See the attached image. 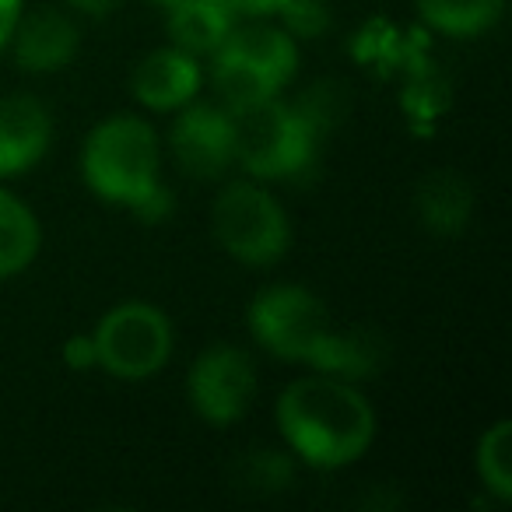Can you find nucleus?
<instances>
[{
  "label": "nucleus",
  "instance_id": "1a4fd4ad",
  "mask_svg": "<svg viewBox=\"0 0 512 512\" xmlns=\"http://www.w3.org/2000/svg\"><path fill=\"white\" fill-rule=\"evenodd\" d=\"M176 113L179 116L172 120L169 130V151L176 158V165L190 179H200V183L221 179L235 165L228 109L193 99Z\"/></svg>",
  "mask_w": 512,
  "mask_h": 512
},
{
  "label": "nucleus",
  "instance_id": "aec40b11",
  "mask_svg": "<svg viewBox=\"0 0 512 512\" xmlns=\"http://www.w3.org/2000/svg\"><path fill=\"white\" fill-rule=\"evenodd\" d=\"M64 362L71 365L74 372L95 369V365H99V355H95L92 334H74V337H67V344H64Z\"/></svg>",
  "mask_w": 512,
  "mask_h": 512
},
{
  "label": "nucleus",
  "instance_id": "39448f33",
  "mask_svg": "<svg viewBox=\"0 0 512 512\" xmlns=\"http://www.w3.org/2000/svg\"><path fill=\"white\" fill-rule=\"evenodd\" d=\"M249 334L267 355L320 372L337 337L320 295L302 285H271L249 302Z\"/></svg>",
  "mask_w": 512,
  "mask_h": 512
},
{
  "label": "nucleus",
  "instance_id": "20e7f679",
  "mask_svg": "<svg viewBox=\"0 0 512 512\" xmlns=\"http://www.w3.org/2000/svg\"><path fill=\"white\" fill-rule=\"evenodd\" d=\"M299 71V39L256 18L235 25L214 53V88L225 106H246L278 95Z\"/></svg>",
  "mask_w": 512,
  "mask_h": 512
},
{
  "label": "nucleus",
  "instance_id": "6e6552de",
  "mask_svg": "<svg viewBox=\"0 0 512 512\" xmlns=\"http://www.w3.org/2000/svg\"><path fill=\"white\" fill-rule=\"evenodd\" d=\"M256 390H260V379H256L253 358L235 344H214L200 351L186 376V397L193 414L214 428L235 425L253 407Z\"/></svg>",
  "mask_w": 512,
  "mask_h": 512
},
{
  "label": "nucleus",
  "instance_id": "0eeeda50",
  "mask_svg": "<svg viewBox=\"0 0 512 512\" xmlns=\"http://www.w3.org/2000/svg\"><path fill=\"white\" fill-rule=\"evenodd\" d=\"M99 369H106L113 379L141 383L169 365L172 358V334L169 316L151 302H120L99 320L92 334Z\"/></svg>",
  "mask_w": 512,
  "mask_h": 512
},
{
  "label": "nucleus",
  "instance_id": "2eb2a0df",
  "mask_svg": "<svg viewBox=\"0 0 512 512\" xmlns=\"http://www.w3.org/2000/svg\"><path fill=\"white\" fill-rule=\"evenodd\" d=\"M39 246H43V225L36 211L8 186H0V281L32 267Z\"/></svg>",
  "mask_w": 512,
  "mask_h": 512
},
{
  "label": "nucleus",
  "instance_id": "9b49d317",
  "mask_svg": "<svg viewBox=\"0 0 512 512\" xmlns=\"http://www.w3.org/2000/svg\"><path fill=\"white\" fill-rule=\"evenodd\" d=\"M78 46H81V32L71 15L53 8H39L32 15L22 11L8 50L25 74H57L78 57Z\"/></svg>",
  "mask_w": 512,
  "mask_h": 512
},
{
  "label": "nucleus",
  "instance_id": "f8f14e48",
  "mask_svg": "<svg viewBox=\"0 0 512 512\" xmlns=\"http://www.w3.org/2000/svg\"><path fill=\"white\" fill-rule=\"evenodd\" d=\"M53 141L50 109L36 95H8L0 99V179L22 176L43 155Z\"/></svg>",
  "mask_w": 512,
  "mask_h": 512
},
{
  "label": "nucleus",
  "instance_id": "dca6fc26",
  "mask_svg": "<svg viewBox=\"0 0 512 512\" xmlns=\"http://www.w3.org/2000/svg\"><path fill=\"white\" fill-rule=\"evenodd\" d=\"M428 29L453 39H474L495 29L505 15V0H414Z\"/></svg>",
  "mask_w": 512,
  "mask_h": 512
},
{
  "label": "nucleus",
  "instance_id": "a211bd4d",
  "mask_svg": "<svg viewBox=\"0 0 512 512\" xmlns=\"http://www.w3.org/2000/svg\"><path fill=\"white\" fill-rule=\"evenodd\" d=\"M295 481V463L281 449H253L242 453L239 463L232 467V484L249 495H278V491L292 488Z\"/></svg>",
  "mask_w": 512,
  "mask_h": 512
},
{
  "label": "nucleus",
  "instance_id": "423d86ee",
  "mask_svg": "<svg viewBox=\"0 0 512 512\" xmlns=\"http://www.w3.org/2000/svg\"><path fill=\"white\" fill-rule=\"evenodd\" d=\"M218 246L242 267H274L292 246V221L260 179H232L211 207Z\"/></svg>",
  "mask_w": 512,
  "mask_h": 512
},
{
  "label": "nucleus",
  "instance_id": "412c9836",
  "mask_svg": "<svg viewBox=\"0 0 512 512\" xmlns=\"http://www.w3.org/2000/svg\"><path fill=\"white\" fill-rule=\"evenodd\" d=\"M225 4L239 18H249V22H256V18H274L281 8H285L288 0H225Z\"/></svg>",
  "mask_w": 512,
  "mask_h": 512
},
{
  "label": "nucleus",
  "instance_id": "b1692460",
  "mask_svg": "<svg viewBox=\"0 0 512 512\" xmlns=\"http://www.w3.org/2000/svg\"><path fill=\"white\" fill-rule=\"evenodd\" d=\"M151 4H155V8H162V11H169V8H176L179 0H151Z\"/></svg>",
  "mask_w": 512,
  "mask_h": 512
},
{
  "label": "nucleus",
  "instance_id": "ddd939ff",
  "mask_svg": "<svg viewBox=\"0 0 512 512\" xmlns=\"http://www.w3.org/2000/svg\"><path fill=\"white\" fill-rule=\"evenodd\" d=\"M239 15L225 0H179L176 8L165 11V29L172 46L186 50L190 57H214L218 46L235 29Z\"/></svg>",
  "mask_w": 512,
  "mask_h": 512
},
{
  "label": "nucleus",
  "instance_id": "f03ea898",
  "mask_svg": "<svg viewBox=\"0 0 512 512\" xmlns=\"http://www.w3.org/2000/svg\"><path fill=\"white\" fill-rule=\"evenodd\" d=\"M81 179L95 197L123 204L141 221H162L172 193L162 183V144L144 116L113 113L81 144Z\"/></svg>",
  "mask_w": 512,
  "mask_h": 512
},
{
  "label": "nucleus",
  "instance_id": "6ab92c4d",
  "mask_svg": "<svg viewBox=\"0 0 512 512\" xmlns=\"http://www.w3.org/2000/svg\"><path fill=\"white\" fill-rule=\"evenodd\" d=\"M278 18L292 39H320L330 29V11L323 0H288Z\"/></svg>",
  "mask_w": 512,
  "mask_h": 512
},
{
  "label": "nucleus",
  "instance_id": "4468645a",
  "mask_svg": "<svg viewBox=\"0 0 512 512\" xmlns=\"http://www.w3.org/2000/svg\"><path fill=\"white\" fill-rule=\"evenodd\" d=\"M414 207H418V218L428 232L449 239V235H460L467 228L470 211H474V190L460 172L439 169L421 179Z\"/></svg>",
  "mask_w": 512,
  "mask_h": 512
},
{
  "label": "nucleus",
  "instance_id": "5701e85b",
  "mask_svg": "<svg viewBox=\"0 0 512 512\" xmlns=\"http://www.w3.org/2000/svg\"><path fill=\"white\" fill-rule=\"evenodd\" d=\"M78 15H85V18H109V15H116V8H120L123 0H67Z\"/></svg>",
  "mask_w": 512,
  "mask_h": 512
},
{
  "label": "nucleus",
  "instance_id": "9d476101",
  "mask_svg": "<svg viewBox=\"0 0 512 512\" xmlns=\"http://www.w3.org/2000/svg\"><path fill=\"white\" fill-rule=\"evenodd\" d=\"M200 81V60L190 57L179 46H162V50H151L141 64L130 74V92L151 113H176L186 102L197 99Z\"/></svg>",
  "mask_w": 512,
  "mask_h": 512
},
{
  "label": "nucleus",
  "instance_id": "f257e3e1",
  "mask_svg": "<svg viewBox=\"0 0 512 512\" xmlns=\"http://www.w3.org/2000/svg\"><path fill=\"white\" fill-rule=\"evenodd\" d=\"M281 439L292 456L316 470L351 467L376 442V411L348 379L302 376L288 383L274 407Z\"/></svg>",
  "mask_w": 512,
  "mask_h": 512
},
{
  "label": "nucleus",
  "instance_id": "4be33fe9",
  "mask_svg": "<svg viewBox=\"0 0 512 512\" xmlns=\"http://www.w3.org/2000/svg\"><path fill=\"white\" fill-rule=\"evenodd\" d=\"M22 18V0H0V57L8 53V43L15 36V25Z\"/></svg>",
  "mask_w": 512,
  "mask_h": 512
},
{
  "label": "nucleus",
  "instance_id": "f3484780",
  "mask_svg": "<svg viewBox=\"0 0 512 512\" xmlns=\"http://www.w3.org/2000/svg\"><path fill=\"white\" fill-rule=\"evenodd\" d=\"M474 467L484 491L495 502H512V421L498 418L488 432L477 439Z\"/></svg>",
  "mask_w": 512,
  "mask_h": 512
},
{
  "label": "nucleus",
  "instance_id": "7ed1b4c3",
  "mask_svg": "<svg viewBox=\"0 0 512 512\" xmlns=\"http://www.w3.org/2000/svg\"><path fill=\"white\" fill-rule=\"evenodd\" d=\"M232 120L235 165L260 183L295 179L313 169L323 137L306 123L295 102H281L278 95L246 106H225Z\"/></svg>",
  "mask_w": 512,
  "mask_h": 512
}]
</instances>
